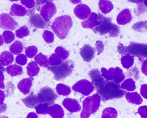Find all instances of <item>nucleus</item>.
I'll list each match as a JSON object with an SVG mask.
<instances>
[{
	"mask_svg": "<svg viewBox=\"0 0 147 118\" xmlns=\"http://www.w3.org/2000/svg\"><path fill=\"white\" fill-rule=\"evenodd\" d=\"M89 76L98 94L102 100L119 98L125 94V92L121 89L119 83L105 80L98 69L91 70L89 73Z\"/></svg>",
	"mask_w": 147,
	"mask_h": 118,
	"instance_id": "f257e3e1",
	"label": "nucleus"
},
{
	"mask_svg": "<svg viewBox=\"0 0 147 118\" xmlns=\"http://www.w3.org/2000/svg\"><path fill=\"white\" fill-rule=\"evenodd\" d=\"M72 26V18L69 15H62L55 19L52 24L51 28L59 39H64L67 37Z\"/></svg>",
	"mask_w": 147,
	"mask_h": 118,
	"instance_id": "f03ea898",
	"label": "nucleus"
},
{
	"mask_svg": "<svg viewBox=\"0 0 147 118\" xmlns=\"http://www.w3.org/2000/svg\"><path fill=\"white\" fill-rule=\"evenodd\" d=\"M118 52L122 55L127 54L131 56L147 58V44L137 42H131L127 46L120 43L118 46Z\"/></svg>",
	"mask_w": 147,
	"mask_h": 118,
	"instance_id": "7ed1b4c3",
	"label": "nucleus"
},
{
	"mask_svg": "<svg viewBox=\"0 0 147 118\" xmlns=\"http://www.w3.org/2000/svg\"><path fill=\"white\" fill-rule=\"evenodd\" d=\"M110 17H104L100 23L94 28L93 31L100 35L109 34L110 37H117L120 33V29L119 26L112 23Z\"/></svg>",
	"mask_w": 147,
	"mask_h": 118,
	"instance_id": "20e7f679",
	"label": "nucleus"
},
{
	"mask_svg": "<svg viewBox=\"0 0 147 118\" xmlns=\"http://www.w3.org/2000/svg\"><path fill=\"white\" fill-rule=\"evenodd\" d=\"M74 64L73 61L67 60L57 66H51L48 69L54 74V79L57 81L63 79L69 76L73 71Z\"/></svg>",
	"mask_w": 147,
	"mask_h": 118,
	"instance_id": "39448f33",
	"label": "nucleus"
},
{
	"mask_svg": "<svg viewBox=\"0 0 147 118\" xmlns=\"http://www.w3.org/2000/svg\"><path fill=\"white\" fill-rule=\"evenodd\" d=\"M37 97L41 104L52 106L57 100V96L54 90L46 86L39 90L37 94Z\"/></svg>",
	"mask_w": 147,
	"mask_h": 118,
	"instance_id": "423d86ee",
	"label": "nucleus"
},
{
	"mask_svg": "<svg viewBox=\"0 0 147 118\" xmlns=\"http://www.w3.org/2000/svg\"><path fill=\"white\" fill-rule=\"evenodd\" d=\"M94 86L86 79L80 80L72 87V89L76 92H79L84 96H88L93 91Z\"/></svg>",
	"mask_w": 147,
	"mask_h": 118,
	"instance_id": "0eeeda50",
	"label": "nucleus"
},
{
	"mask_svg": "<svg viewBox=\"0 0 147 118\" xmlns=\"http://www.w3.org/2000/svg\"><path fill=\"white\" fill-rule=\"evenodd\" d=\"M18 24L15 19L8 14H1V28L9 30H14L18 27Z\"/></svg>",
	"mask_w": 147,
	"mask_h": 118,
	"instance_id": "6e6552de",
	"label": "nucleus"
},
{
	"mask_svg": "<svg viewBox=\"0 0 147 118\" xmlns=\"http://www.w3.org/2000/svg\"><path fill=\"white\" fill-rule=\"evenodd\" d=\"M28 22L30 25L39 29L47 28L50 23V21L46 20L41 15L38 14H34L31 15L28 19Z\"/></svg>",
	"mask_w": 147,
	"mask_h": 118,
	"instance_id": "1a4fd4ad",
	"label": "nucleus"
},
{
	"mask_svg": "<svg viewBox=\"0 0 147 118\" xmlns=\"http://www.w3.org/2000/svg\"><path fill=\"white\" fill-rule=\"evenodd\" d=\"M104 16L101 14H97L92 12L90 16L82 22V26L84 28H89L93 29L94 27L99 25L104 18Z\"/></svg>",
	"mask_w": 147,
	"mask_h": 118,
	"instance_id": "9d476101",
	"label": "nucleus"
},
{
	"mask_svg": "<svg viewBox=\"0 0 147 118\" xmlns=\"http://www.w3.org/2000/svg\"><path fill=\"white\" fill-rule=\"evenodd\" d=\"M40 15L45 19L49 21L57 13V8L53 2L47 1V3L40 9Z\"/></svg>",
	"mask_w": 147,
	"mask_h": 118,
	"instance_id": "9b49d317",
	"label": "nucleus"
},
{
	"mask_svg": "<svg viewBox=\"0 0 147 118\" xmlns=\"http://www.w3.org/2000/svg\"><path fill=\"white\" fill-rule=\"evenodd\" d=\"M74 14L81 20H87L92 14L90 7L85 4H80L75 7L74 10Z\"/></svg>",
	"mask_w": 147,
	"mask_h": 118,
	"instance_id": "f8f14e48",
	"label": "nucleus"
},
{
	"mask_svg": "<svg viewBox=\"0 0 147 118\" xmlns=\"http://www.w3.org/2000/svg\"><path fill=\"white\" fill-rule=\"evenodd\" d=\"M80 53L84 61L89 62L94 57L95 51L90 45L85 44L82 48H80Z\"/></svg>",
	"mask_w": 147,
	"mask_h": 118,
	"instance_id": "ddd939ff",
	"label": "nucleus"
},
{
	"mask_svg": "<svg viewBox=\"0 0 147 118\" xmlns=\"http://www.w3.org/2000/svg\"><path fill=\"white\" fill-rule=\"evenodd\" d=\"M82 111L80 115L81 118H88L92 113L93 101L92 96H89L84 100L82 103Z\"/></svg>",
	"mask_w": 147,
	"mask_h": 118,
	"instance_id": "4468645a",
	"label": "nucleus"
},
{
	"mask_svg": "<svg viewBox=\"0 0 147 118\" xmlns=\"http://www.w3.org/2000/svg\"><path fill=\"white\" fill-rule=\"evenodd\" d=\"M63 105L71 113L79 112L81 110V107L79 102L75 99L67 98L64 100Z\"/></svg>",
	"mask_w": 147,
	"mask_h": 118,
	"instance_id": "2eb2a0df",
	"label": "nucleus"
},
{
	"mask_svg": "<svg viewBox=\"0 0 147 118\" xmlns=\"http://www.w3.org/2000/svg\"><path fill=\"white\" fill-rule=\"evenodd\" d=\"M132 15L129 9H125L122 10L118 15L117 22L119 25H124L129 23L132 20Z\"/></svg>",
	"mask_w": 147,
	"mask_h": 118,
	"instance_id": "dca6fc26",
	"label": "nucleus"
},
{
	"mask_svg": "<svg viewBox=\"0 0 147 118\" xmlns=\"http://www.w3.org/2000/svg\"><path fill=\"white\" fill-rule=\"evenodd\" d=\"M26 106L30 108H36L41 104L39 101L37 96L32 92L30 95L22 100Z\"/></svg>",
	"mask_w": 147,
	"mask_h": 118,
	"instance_id": "f3484780",
	"label": "nucleus"
},
{
	"mask_svg": "<svg viewBox=\"0 0 147 118\" xmlns=\"http://www.w3.org/2000/svg\"><path fill=\"white\" fill-rule=\"evenodd\" d=\"M32 85V80L27 78L21 80L17 85V87L19 91L23 94H28L30 92Z\"/></svg>",
	"mask_w": 147,
	"mask_h": 118,
	"instance_id": "a211bd4d",
	"label": "nucleus"
},
{
	"mask_svg": "<svg viewBox=\"0 0 147 118\" xmlns=\"http://www.w3.org/2000/svg\"><path fill=\"white\" fill-rule=\"evenodd\" d=\"M48 114L53 118H63L64 115L63 109L59 104H54L50 106Z\"/></svg>",
	"mask_w": 147,
	"mask_h": 118,
	"instance_id": "6ab92c4d",
	"label": "nucleus"
},
{
	"mask_svg": "<svg viewBox=\"0 0 147 118\" xmlns=\"http://www.w3.org/2000/svg\"><path fill=\"white\" fill-rule=\"evenodd\" d=\"M27 14V10L25 7L17 3H14L11 7L10 14L15 16H24Z\"/></svg>",
	"mask_w": 147,
	"mask_h": 118,
	"instance_id": "aec40b11",
	"label": "nucleus"
},
{
	"mask_svg": "<svg viewBox=\"0 0 147 118\" xmlns=\"http://www.w3.org/2000/svg\"><path fill=\"white\" fill-rule=\"evenodd\" d=\"M13 61V56L9 51H3L1 54V63L3 66H9L11 64Z\"/></svg>",
	"mask_w": 147,
	"mask_h": 118,
	"instance_id": "412c9836",
	"label": "nucleus"
},
{
	"mask_svg": "<svg viewBox=\"0 0 147 118\" xmlns=\"http://www.w3.org/2000/svg\"><path fill=\"white\" fill-rule=\"evenodd\" d=\"M5 71L11 77L17 76L23 73V68L17 64H11L5 68Z\"/></svg>",
	"mask_w": 147,
	"mask_h": 118,
	"instance_id": "4be33fe9",
	"label": "nucleus"
},
{
	"mask_svg": "<svg viewBox=\"0 0 147 118\" xmlns=\"http://www.w3.org/2000/svg\"><path fill=\"white\" fill-rule=\"evenodd\" d=\"M40 68L36 62L32 61L28 64L27 67V74L30 77L36 76L38 74Z\"/></svg>",
	"mask_w": 147,
	"mask_h": 118,
	"instance_id": "5701e85b",
	"label": "nucleus"
},
{
	"mask_svg": "<svg viewBox=\"0 0 147 118\" xmlns=\"http://www.w3.org/2000/svg\"><path fill=\"white\" fill-rule=\"evenodd\" d=\"M100 9L102 14H109L113 9L112 3L109 1H100L99 3Z\"/></svg>",
	"mask_w": 147,
	"mask_h": 118,
	"instance_id": "b1692460",
	"label": "nucleus"
},
{
	"mask_svg": "<svg viewBox=\"0 0 147 118\" xmlns=\"http://www.w3.org/2000/svg\"><path fill=\"white\" fill-rule=\"evenodd\" d=\"M34 60L35 62L39 66L44 67L48 68L49 67V60L47 56L44 55L41 53H39L34 57Z\"/></svg>",
	"mask_w": 147,
	"mask_h": 118,
	"instance_id": "393cba45",
	"label": "nucleus"
},
{
	"mask_svg": "<svg viewBox=\"0 0 147 118\" xmlns=\"http://www.w3.org/2000/svg\"><path fill=\"white\" fill-rule=\"evenodd\" d=\"M24 46L22 42L16 41L10 45L9 50L10 52L14 55H19L23 50Z\"/></svg>",
	"mask_w": 147,
	"mask_h": 118,
	"instance_id": "a878e982",
	"label": "nucleus"
},
{
	"mask_svg": "<svg viewBox=\"0 0 147 118\" xmlns=\"http://www.w3.org/2000/svg\"><path fill=\"white\" fill-rule=\"evenodd\" d=\"M121 63L124 68L129 69L134 64V57L129 54L125 55L121 58Z\"/></svg>",
	"mask_w": 147,
	"mask_h": 118,
	"instance_id": "bb28decb",
	"label": "nucleus"
},
{
	"mask_svg": "<svg viewBox=\"0 0 147 118\" xmlns=\"http://www.w3.org/2000/svg\"><path fill=\"white\" fill-rule=\"evenodd\" d=\"M126 98L130 103L139 104L142 103V100L140 96L137 93H127L126 94Z\"/></svg>",
	"mask_w": 147,
	"mask_h": 118,
	"instance_id": "cd10ccee",
	"label": "nucleus"
},
{
	"mask_svg": "<svg viewBox=\"0 0 147 118\" xmlns=\"http://www.w3.org/2000/svg\"><path fill=\"white\" fill-rule=\"evenodd\" d=\"M56 90L58 94L62 96H68L71 92L69 87L63 84L57 85Z\"/></svg>",
	"mask_w": 147,
	"mask_h": 118,
	"instance_id": "c85d7f7f",
	"label": "nucleus"
},
{
	"mask_svg": "<svg viewBox=\"0 0 147 118\" xmlns=\"http://www.w3.org/2000/svg\"><path fill=\"white\" fill-rule=\"evenodd\" d=\"M101 73L104 78L108 81H112L114 77V68H110L109 70L105 68H102Z\"/></svg>",
	"mask_w": 147,
	"mask_h": 118,
	"instance_id": "c756f323",
	"label": "nucleus"
},
{
	"mask_svg": "<svg viewBox=\"0 0 147 118\" xmlns=\"http://www.w3.org/2000/svg\"><path fill=\"white\" fill-rule=\"evenodd\" d=\"M132 28L137 32H147V21L137 22L132 26Z\"/></svg>",
	"mask_w": 147,
	"mask_h": 118,
	"instance_id": "7c9ffc66",
	"label": "nucleus"
},
{
	"mask_svg": "<svg viewBox=\"0 0 147 118\" xmlns=\"http://www.w3.org/2000/svg\"><path fill=\"white\" fill-rule=\"evenodd\" d=\"M125 78V74L120 68H119V67L114 68V82L119 83L122 82L123 80H124Z\"/></svg>",
	"mask_w": 147,
	"mask_h": 118,
	"instance_id": "2f4dec72",
	"label": "nucleus"
},
{
	"mask_svg": "<svg viewBox=\"0 0 147 118\" xmlns=\"http://www.w3.org/2000/svg\"><path fill=\"white\" fill-rule=\"evenodd\" d=\"M30 34V31L28 30V27L26 26H23L20 27L15 32V35L19 39H23L24 37L28 36Z\"/></svg>",
	"mask_w": 147,
	"mask_h": 118,
	"instance_id": "473e14b6",
	"label": "nucleus"
},
{
	"mask_svg": "<svg viewBox=\"0 0 147 118\" xmlns=\"http://www.w3.org/2000/svg\"><path fill=\"white\" fill-rule=\"evenodd\" d=\"M55 53L60 59L63 61L66 60L69 55V52L68 51L66 50L63 47L61 46L57 47L55 50Z\"/></svg>",
	"mask_w": 147,
	"mask_h": 118,
	"instance_id": "72a5a7b5",
	"label": "nucleus"
},
{
	"mask_svg": "<svg viewBox=\"0 0 147 118\" xmlns=\"http://www.w3.org/2000/svg\"><path fill=\"white\" fill-rule=\"evenodd\" d=\"M117 111L113 108H107L104 110L102 112V118H115L117 116Z\"/></svg>",
	"mask_w": 147,
	"mask_h": 118,
	"instance_id": "f704fd0d",
	"label": "nucleus"
},
{
	"mask_svg": "<svg viewBox=\"0 0 147 118\" xmlns=\"http://www.w3.org/2000/svg\"><path fill=\"white\" fill-rule=\"evenodd\" d=\"M122 88L129 90V91H134L136 88L135 82L134 80L131 78H129L124 81L122 84Z\"/></svg>",
	"mask_w": 147,
	"mask_h": 118,
	"instance_id": "c9c22d12",
	"label": "nucleus"
},
{
	"mask_svg": "<svg viewBox=\"0 0 147 118\" xmlns=\"http://www.w3.org/2000/svg\"><path fill=\"white\" fill-rule=\"evenodd\" d=\"M3 37L5 43L9 44L14 41L15 39V35L13 33L10 31H5L3 33Z\"/></svg>",
	"mask_w": 147,
	"mask_h": 118,
	"instance_id": "e433bc0d",
	"label": "nucleus"
},
{
	"mask_svg": "<svg viewBox=\"0 0 147 118\" xmlns=\"http://www.w3.org/2000/svg\"><path fill=\"white\" fill-rule=\"evenodd\" d=\"M92 97L93 101V110L92 114H93L99 109L100 105V97L98 94H94Z\"/></svg>",
	"mask_w": 147,
	"mask_h": 118,
	"instance_id": "4c0bfd02",
	"label": "nucleus"
},
{
	"mask_svg": "<svg viewBox=\"0 0 147 118\" xmlns=\"http://www.w3.org/2000/svg\"><path fill=\"white\" fill-rule=\"evenodd\" d=\"M38 49L35 46H30L27 47L25 50L26 55L29 58H32L36 56Z\"/></svg>",
	"mask_w": 147,
	"mask_h": 118,
	"instance_id": "58836bf2",
	"label": "nucleus"
},
{
	"mask_svg": "<svg viewBox=\"0 0 147 118\" xmlns=\"http://www.w3.org/2000/svg\"><path fill=\"white\" fill-rule=\"evenodd\" d=\"M42 35L44 39L47 43H51L52 42H54V35L53 33L52 32L45 30L44 32Z\"/></svg>",
	"mask_w": 147,
	"mask_h": 118,
	"instance_id": "ea45409f",
	"label": "nucleus"
},
{
	"mask_svg": "<svg viewBox=\"0 0 147 118\" xmlns=\"http://www.w3.org/2000/svg\"><path fill=\"white\" fill-rule=\"evenodd\" d=\"M49 60L50 64H51L52 66H57L60 64L62 62L61 59H60V58L55 53L52 54L49 59Z\"/></svg>",
	"mask_w": 147,
	"mask_h": 118,
	"instance_id": "a19ab883",
	"label": "nucleus"
},
{
	"mask_svg": "<svg viewBox=\"0 0 147 118\" xmlns=\"http://www.w3.org/2000/svg\"><path fill=\"white\" fill-rule=\"evenodd\" d=\"M50 106L47 105L40 104L35 108L37 113L41 114H47L48 113L49 108Z\"/></svg>",
	"mask_w": 147,
	"mask_h": 118,
	"instance_id": "79ce46f5",
	"label": "nucleus"
},
{
	"mask_svg": "<svg viewBox=\"0 0 147 118\" xmlns=\"http://www.w3.org/2000/svg\"><path fill=\"white\" fill-rule=\"evenodd\" d=\"M16 62L18 64L21 66H24L27 64V56L24 54H20L16 58Z\"/></svg>",
	"mask_w": 147,
	"mask_h": 118,
	"instance_id": "37998d69",
	"label": "nucleus"
},
{
	"mask_svg": "<svg viewBox=\"0 0 147 118\" xmlns=\"http://www.w3.org/2000/svg\"><path fill=\"white\" fill-rule=\"evenodd\" d=\"M104 45L100 41H97L96 43V50L98 52V55L104 51Z\"/></svg>",
	"mask_w": 147,
	"mask_h": 118,
	"instance_id": "c03bdc74",
	"label": "nucleus"
},
{
	"mask_svg": "<svg viewBox=\"0 0 147 118\" xmlns=\"http://www.w3.org/2000/svg\"><path fill=\"white\" fill-rule=\"evenodd\" d=\"M21 3L28 9H33L35 5V2L34 1H21Z\"/></svg>",
	"mask_w": 147,
	"mask_h": 118,
	"instance_id": "a18cd8bd",
	"label": "nucleus"
},
{
	"mask_svg": "<svg viewBox=\"0 0 147 118\" xmlns=\"http://www.w3.org/2000/svg\"><path fill=\"white\" fill-rule=\"evenodd\" d=\"M141 94L144 98H147V84L143 85L141 88Z\"/></svg>",
	"mask_w": 147,
	"mask_h": 118,
	"instance_id": "49530a36",
	"label": "nucleus"
},
{
	"mask_svg": "<svg viewBox=\"0 0 147 118\" xmlns=\"http://www.w3.org/2000/svg\"><path fill=\"white\" fill-rule=\"evenodd\" d=\"M142 72L147 76V59L143 61L142 65Z\"/></svg>",
	"mask_w": 147,
	"mask_h": 118,
	"instance_id": "de8ad7c7",
	"label": "nucleus"
},
{
	"mask_svg": "<svg viewBox=\"0 0 147 118\" xmlns=\"http://www.w3.org/2000/svg\"><path fill=\"white\" fill-rule=\"evenodd\" d=\"M131 75H132L134 77L138 78V77L139 71L138 69L136 67H134L131 70Z\"/></svg>",
	"mask_w": 147,
	"mask_h": 118,
	"instance_id": "09e8293b",
	"label": "nucleus"
},
{
	"mask_svg": "<svg viewBox=\"0 0 147 118\" xmlns=\"http://www.w3.org/2000/svg\"><path fill=\"white\" fill-rule=\"evenodd\" d=\"M47 1H35V4L37 7H40L41 5H45L47 3Z\"/></svg>",
	"mask_w": 147,
	"mask_h": 118,
	"instance_id": "8fccbe9b",
	"label": "nucleus"
},
{
	"mask_svg": "<svg viewBox=\"0 0 147 118\" xmlns=\"http://www.w3.org/2000/svg\"><path fill=\"white\" fill-rule=\"evenodd\" d=\"M27 118H38V116L35 113L32 112L28 114V115L27 116Z\"/></svg>",
	"mask_w": 147,
	"mask_h": 118,
	"instance_id": "3c124183",
	"label": "nucleus"
},
{
	"mask_svg": "<svg viewBox=\"0 0 147 118\" xmlns=\"http://www.w3.org/2000/svg\"><path fill=\"white\" fill-rule=\"evenodd\" d=\"M1 45H3V41H4L3 40V37H2V35H1Z\"/></svg>",
	"mask_w": 147,
	"mask_h": 118,
	"instance_id": "603ef678",
	"label": "nucleus"
},
{
	"mask_svg": "<svg viewBox=\"0 0 147 118\" xmlns=\"http://www.w3.org/2000/svg\"><path fill=\"white\" fill-rule=\"evenodd\" d=\"M144 5L147 7V1H144Z\"/></svg>",
	"mask_w": 147,
	"mask_h": 118,
	"instance_id": "864d4df0",
	"label": "nucleus"
},
{
	"mask_svg": "<svg viewBox=\"0 0 147 118\" xmlns=\"http://www.w3.org/2000/svg\"><path fill=\"white\" fill-rule=\"evenodd\" d=\"M1 118H9L5 116H3L1 117Z\"/></svg>",
	"mask_w": 147,
	"mask_h": 118,
	"instance_id": "5fc2aeb1",
	"label": "nucleus"
}]
</instances>
